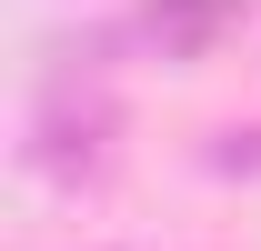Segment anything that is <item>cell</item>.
<instances>
[{
    "instance_id": "cell-1",
    "label": "cell",
    "mask_w": 261,
    "mask_h": 251,
    "mask_svg": "<svg viewBox=\"0 0 261 251\" xmlns=\"http://www.w3.org/2000/svg\"><path fill=\"white\" fill-rule=\"evenodd\" d=\"M111 131H121L111 81L81 70V61H61L50 81H40V101H31V171H40V181H61V191L100 181V171H111Z\"/></svg>"
},
{
    "instance_id": "cell-2",
    "label": "cell",
    "mask_w": 261,
    "mask_h": 251,
    "mask_svg": "<svg viewBox=\"0 0 261 251\" xmlns=\"http://www.w3.org/2000/svg\"><path fill=\"white\" fill-rule=\"evenodd\" d=\"M241 10H251V0H141L130 40H141L151 61H201V51H221V40L241 31Z\"/></svg>"
},
{
    "instance_id": "cell-3",
    "label": "cell",
    "mask_w": 261,
    "mask_h": 251,
    "mask_svg": "<svg viewBox=\"0 0 261 251\" xmlns=\"http://www.w3.org/2000/svg\"><path fill=\"white\" fill-rule=\"evenodd\" d=\"M211 161H221V171H261V131H221Z\"/></svg>"
}]
</instances>
